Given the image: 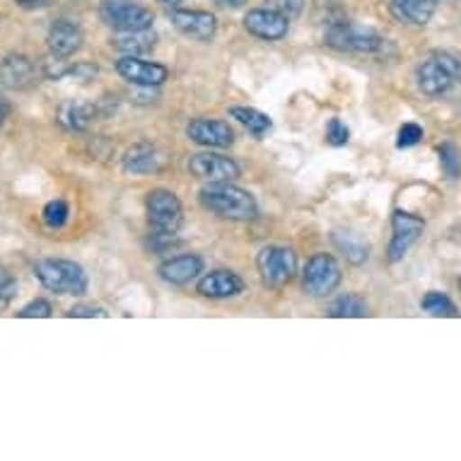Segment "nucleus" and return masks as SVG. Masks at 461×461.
<instances>
[{
  "mask_svg": "<svg viewBox=\"0 0 461 461\" xmlns=\"http://www.w3.org/2000/svg\"><path fill=\"white\" fill-rule=\"evenodd\" d=\"M198 198H201L203 208H208V211L225 220L247 222V220H254L258 215L257 198L251 196L247 189H240V186L230 182L205 186V189H201Z\"/></svg>",
  "mask_w": 461,
  "mask_h": 461,
  "instance_id": "obj_1",
  "label": "nucleus"
},
{
  "mask_svg": "<svg viewBox=\"0 0 461 461\" xmlns=\"http://www.w3.org/2000/svg\"><path fill=\"white\" fill-rule=\"evenodd\" d=\"M34 276L56 295L80 297L87 293V273L83 266L68 258H41L34 264Z\"/></svg>",
  "mask_w": 461,
  "mask_h": 461,
  "instance_id": "obj_2",
  "label": "nucleus"
},
{
  "mask_svg": "<svg viewBox=\"0 0 461 461\" xmlns=\"http://www.w3.org/2000/svg\"><path fill=\"white\" fill-rule=\"evenodd\" d=\"M99 17L106 27L116 32L150 30L152 23H155L152 10L136 3V0H102Z\"/></svg>",
  "mask_w": 461,
  "mask_h": 461,
  "instance_id": "obj_3",
  "label": "nucleus"
},
{
  "mask_svg": "<svg viewBox=\"0 0 461 461\" xmlns=\"http://www.w3.org/2000/svg\"><path fill=\"white\" fill-rule=\"evenodd\" d=\"M461 76L459 61L449 56V53H432L428 61H423L418 66V87L430 95V97H438V95H445L449 87H452Z\"/></svg>",
  "mask_w": 461,
  "mask_h": 461,
  "instance_id": "obj_4",
  "label": "nucleus"
},
{
  "mask_svg": "<svg viewBox=\"0 0 461 461\" xmlns=\"http://www.w3.org/2000/svg\"><path fill=\"white\" fill-rule=\"evenodd\" d=\"M145 211L155 235H176V230L184 222L182 201L167 189L150 191L145 198Z\"/></svg>",
  "mask_w": 461,
  "mask_h": 461,
  "instance_id": "obj_5",
  "label": "nucleus"
},
{
  "mask_svg": "<svg viewBox=\"0 0 461 461\" xmlns=\"http://www.w3.org/2000/svg\"><path fill=\"white\" fill-rule=\"evenodd\" d=\"M257 268L261 276V283L271 290H283V287L295 278L297 257L295 251L287 247H264L257 257Z\"/></svg>",
  "mask_w": 461,
  "mask_h": 461,
  "instance_id": "obj_6",
  "label": "nucleus"
},
{
  "mask_svg": "<svg viewBox=\"0 0 461 461\" xmlns=\"http://www.w3.org/2000/svg\"><path fill=\"white\" fill-rule=\"evenodd\" d=\"M324 39L331 49L350 53H377L386 44L377 32L365 30V27H357V24L350 23H331Z\"/></svg>",
  "mask_w": 461,
  "mask_h": 461,
  "instance_id": "obj_7",
  "label": "nucleus"
},
{
  "mask_svg": "<svg viewBox=\"0 0 461 461\" xmlns=\"http://www.w3.org/2000/svg\"><path fill=\"white\" fill-rule=\"evenodd\" d=\"M304 293L312 297L331 295L340 285V266L331 254H314L307 261L303 276Z\"/></svg>",
  "mask_w": 461,
  "mask_h": 461,
  "instance_id": "obj_8",
  "label": "nucleus"
},
{
  "mask_svg": "<svg viewBox=\"0 0 461 461\" xmlns=\"http://www.w3.org/2000/svg\"><path fill=\"white\" fill-rule=\"evenodd\" d=\"M425 222L416 215L403 211H393L392 215V244H389V264H396L409 254V249L420 240Z\"/></svg>",
  "mask_w": 461,
  "mask_h": 461,
  "instance_id": "obj_9",
  "label": "nucleus"
},
{
  "mask_svg": "<svg viewBox=\"0 0 461 461\" xmlns=\"http://www.w3.org/2000/svg\"><path fill=\"white\" fill-rule=\"evenodd\" d=\"M189 172L196 179L203 182L218 184V182H235L240 176V165L235 159L225 158V155H215V152H198L191 155Z\"/></svg>",
  "mask_w": 461,
  "mask_h": 461,
  "instance_id": "obj_10",
  "label": "nucleus"
},
{
  "mask_svg": "<svg viewBox=\"0 0 461 461\" xmlns=\"http://www.w3.org/2000/svg\"><path fill=\"white\" fill-rule=\"evenodd\" d=\"M287 27L290 20L273 8H257L244 15V30L264 41H280L287 34Z\"/></svg>",
  "mask_w": 461,
  "mask_h": 461,
  "instance_id": "obj_11",
  "label": "nucleus"
},
{
  "mask_svg": "<svg viewBox=\"0 0 461 461\" xmlns=\"http://www.w3.org/2000/svg\"><path fill=\"white\" fill-rule=\"evenodd\" d=\"M116 73L129 80V83L138 85V87H158L169 77V70L159 63L140 61L138 56H122L116 61Z\"/></svg>",
  "mask_w": 461,
  "mask_h": 461,
  "instance_id": "obj_12",
  "label": "nucleus"
},
{
  "mask_svg": "<svg viewBox=\"0 0 461 461\" xmlns=\"http://www.w3.org/2000/svg\"><path fill=\"white\" fill-rule=\"evenodd\" d=\"M172 24L176 30L198 41H211L218 32V20L205 10H175L172 13Z\"/></svg>",
  "mask_w": 461,
  "mask_h": 461,
  "instance_id": "obj_13",
  "label": "nucleus"
},
{
  "mask_svg": "<svg viewBox=\"0 0 461 461\" xmlns=\"http://www.w3.org/2000/svg\"><path fill=\"white\" fill-rule=\"evenodd\" d=\"M186 136L198 145L205 148H230L235 143V131L230 129V123L218 122V119H196L189 123Z\"/></svg>",
  "mask_w": 461,
  "mask_h": 461,
  "instance_id": "obj_14",
  "label": "nucleus"
},
{
  "mask_svg": "<svg viewBox=\"0 0 461 461\" xmlns=\"http://www.w3.org/2000/svg\"><path fill=\"white\" fill-rule=\"evenodd\" d=\"M123 172L126 175H158L167 165V158L150 143H138L123 155Z\"/></svg>",
  "mask_w": 461,
  "mask_h": 461,
  "instance_id": "obj_15",
  "label": "nucleus"
},
{
  "mask_svg": "<svg viewBox=\"0 0 461 461\" xmlns=\"http://www.w3.org/2000/svg\"><path fill=\"white\" fill-rule=\"evenodd\" d=\"M46 44H49V51L51 56H59V59H70L73 53L83 46V32L76 23H68V20H59V23L51 24L49 30V37H46Z\"/></svg>",
  "mask_w": 461,
  "mask_h": 461,
  "instance_id": "obj_16",
  "label": "nucleus"
},
{
  "mask_svg": "<svg viewBox=\"0 0 461 461\" xmlns=\"http://www.w3.org/2000/svg\"><path fill=\"white\" fill-rule=\"evenodd\" d=\"M244 290V280L232 271H211L198 280V293L211 300L237 297Z\"/></svg>",
  "mask_w": 461,
  "mask_h": 461,
  "instance_id": "obj_17",
  "label": "nucleus"
},
{
  "mask_svg": "<svg viewBox=\"0 0 461 461\" xmlns=\"http://www.w3.org/2000/svg\"><path fill=\"white\" fill-rule=\"evenodd\" d=\"M203 271V258L196 254H182V257L167 258L165 264H159V278L169 285H186Z\"/></svg>",
  "mask_w": 461,
  "mask_h": 461,
  "instance_id": "obj_18",
  "label": "nucleus"
},
{
  "mask_svg": "<svg viewBox=\"0 0 461 461\" xmlns=\"http://www.w3.org/2000/svg\"><path fill=\"white\" fill-rule=\"evenodd\" d=\"M34 76H37V68L34 63L23 56V53H10L0 63V83L10 87V90H24L34 83Z\"/></svg>",
  "mask_w": 461,
  "mask_h": 461,
  "instance_id": "obj_19",
  "label": "nucleus"
},
{
  "mask_svg": "<svg viewBox=\"0 0 461 461\" xmlns=\"http://www.w3.org/2000/svg\"><path fill=\"white\" fill-rule=\"evenodd\" d=\"M438 3L435 0H389V13L399 23L413 24V27H425L435 15Z\"/></svg>",
  "mask_w": 461,
  "mask_h": 461,
  "instance_id": "obj_20",
  "label": "nucleus"
},
{
  "mask_svg": "<svg viewBox=\"0 0 461 461\" xmlns=\"http://www.w3.org/2000/svg\"><path fill=\"white\" fill-rule=\"evenodd\" d=\"M99 116V109L95 104H85V102H66L59 109L56 119L66 131H85L95 119Z\"/></svg>",
  "mask_w": 461,
  "mask_h": 461,
  "instance_id": "obj_21",
  "label": "nucleus"
},
{
  "mask_svg": "<svg viewBox=\"0 0 461 461\" xmlns=\"http://www.w3.org/2000/svg\"><path fill=\"white\" fill-rule=\"evenodd\" d=\"M158 41V34L150 30H138V32H122L119 37L113 39V49L122 51L123 56H140L148 53Z\"/></svg>",
  "mask_w": 461,
  "mask_h": 461,
  "instance_id": "obj_22",
  "label": "nucleus"
},
{
  "mask_svg": "<svg viewBox=\"0 0 461 461\" xmlns=\"http://www.w3.org/2000/svg\"><path fill=\"white\" fill-rule=\"evenodd\" d=\"M367 303H365L360 295H353V293H346V295L336 297L331 304H329V317L333 319H360L367 317Z\"/></svg>",
  "mask_w": 461,
  "mask_h": 461,
  "instance_id": "obj_23",
  "label": "nucleus"
},
{
  "mask_svg": "<svg viewBox=\"0 0 461 461\" xmlns=\"http://www.w3.org/2000/svg\"><path fill=\"white\" fill-rule=\"evenodd\" d=\"M230 116L237 119L244 129L249 131V133H254L257 138H261L264 133L271 131V119H268L264 112L251 109V106H232V109H230Z\"/></svg>",
  "mask_w": 461,
  "mask_h": 461,
  "instance_id": "obj_24",
  "label": "nucleus"
},
{
  "mask_svg": "<svg viewBox=\"0 0 461 461\" xmlns=\"http://www.w3.org/2000/svg\"><path fill=\"white\" fill-rule=\"evenodd\" d=\"M333 244L339 247V251L346 254L350 264H365L367 257H370V247L360 240L357 235H350V232H333Z\"/></svg>",
  "mask_w": 461,
  "mask_h": 461,
  "instance_id": "obj_25",
  "label": "nucleus"
},
{
  "mask_svg": "<svg viewBox=\"0 0 461 461\" xmlns=\"http://www.w3.org/2000/svg\"><path fill=\"white\" fill-rule=\"evenodd\" d=\"M420 307H423L428 314H432V317H456V307H454L452 300L447 295H442V293H428V295L423 297Z\"/></svg>",
  "mask_w": 461,
  "mask_h": 461,
  "instance_id": "obj_26",
  "label": "nucleus"
},
{
  "mask_svg": "<svg viewBox=\"0 0 461 461\" xmlns=\"http://www.w3.org/2000/svg\"><path fill=\"white\" fill-rule=\"evenodd\" d=\"M68 215H70L68 203L61 201V198L49 201V203L44 205V212H41V218H44V222L51 227V230H59V227L66 225V222H68Z\"/></svg>",
  "mask_w": 461,
  "mask_h": 461,
  "instance_id": "obj_27",
  "label": "nucleus"
},
{
  "mask_svg": "<svg viewBox=\"0 0 461 461\" xmlns=\"http://www.w3.org/2000/svg\"><path fill=\"white\" fill-rule=\"evenodd\" d=\"M17 295V280L10 276L5 266H0V312L8 310V304L13 303V297Z\"/></svg>",
  "mask_w": 461,
  "mask_h": 461,
  "instance_id": "obj_28",
  "label": "nucleus"
},
{
  "mask_svg": "<svg viewBox=\"0 0 461 461\" xmlns=\"http://www.w3.org/2000/svg\"><path fill=\"white\" fill-rule=\"evenodd\" d=\"M439 159H442V169L447 172V176L456 179L461 172V155L454 145H442L439 148Z\"/></svg>",
  "mask_w": 461,
  "mask_h": 461,
  "instance_id": "obj_29",
  "label": "nucleus"
},
{
  "mask_svg": "<svg viewBox=\"0 0 461 461\" xmlns=\"http://www.w3.org/2000/svg\"><path fill=\"white\" fill-rule=\"evenodd\" d=\"M348 140H350L348 126L340 122V119H331L329 126H326V143L333 145V148H340V145H346Z\"/></svg>",
  "mask_w": 461,
  "mask_h": 461,
  "instance_id": "obj_30",
  "label": "nucleus"
},
{
  "mask_svg": "<svg viewBox=\"0 0 461 461\" xmlns=\"http://www.w3.org/2000/svg\"><path fill=\"white\" fill-rule=\"evenodd\" d=\"M420 138H423V129L418 126V123H403L399 131V138H396V145L399 148H413V145L420 143Z\"/></svg>",
  "mask_w": 461,
  "mask_h": 461,
  "instance_id": "obj_31",
  "label": "nucleus"
},
{
  "mask_svg": "<svg viewBox=\"0 0 461 461\" xmlns=\"http://www.w3.org/2000/svg\"><path fill=\"white\" fill-rule=\"evenodd\" d=\"M51 303H46V300H32L30 304H24L23 310L17 312V317L23 319H46L51 317Z\"/></svg>",
  "mask_w": 461,
  "mask_h": 461,
  "instance_id": "obj_32",
  "label": "nucleus"
},
{
  "mask_svg": "<svg viewBox=\"0 0 461 461\" xmlns=\"http://www.w3.org/2000/svg\"><path fill=\"white\" fill-rule=\"evenodd\" d=\"M271 3H273V10L283 13L287 20H293V17L300 15L304 8V0H271Z\"/></svg>",
  "mask_w": 461,
  "mask_h": 461,
  "instance_id": "obj_33",
  "label": "nucleus"
},
{
  "mask_svg": "<svg viewBox=\"0 0 461 461\" xmlns=\"http://www.w3.org/2000/svg\"><path fill=\"white\" fill-rule=\"evenodd\" d=\"M68 317H73V319H95V317L104 319V317H109V314H106L102 307H97V304H76V307L68 312Z\"/></svg>",
  "mask_w": 461,
  "mask_h": 461,
  "instance_id": "obj_34",
  "label": "nucleus"
},
{
  "mask_svg": "<svg viewBox=\"0 0 461 461\" xmlns=\"http://www.w3.org/2000/svg\"><path fill=\"white\" fill-rule=\"evenodd\" d=\"M70 76L80 77V80H90L92 76H97V68L90 66V63H80V66H76V68H70Z\"/></svg>",
  "mask_w": 461,
  "mask_h": 461,
  "instance_id": "obj_35",
  "label": "nucleus"
},
{
  "mask_svg": "<svg viewBox=\"0 0 461 461\" xmlns=\"http://www.w3.org/2000/svg\"><path fill=\"white\" fill-rule=\"evenodd\" d=\"M218 5H222V8H242L247 0H215Z\"/></svg>",
  "mask_w": 461,
  "mask_h": 461,
  "instance_id": "obj_36",
  "label": "nucleus"
},
{
  "mask_svg": "<svg viewBox=\"0 0 461 461\" xmlns=\"http://www.w3.org/2000/svg\"><path fill=\"white\" fill-rule=\"evenodd\" d=\"M5 119H8V104H5V99L0 97V126L5 123Z\"/></svg>",
  "mask_w": 461,
  "mask_h": 461,
  "instance_id": "obj_37",
  "label": "nucleus"
},
{
  "mask_svg": "<svg viewBox=\"0 0 461 461\" xmlns=\"http://www.w3.org/2000/svg\"><path fill=\"white\" fill-rule=\"evenodd\" d=\"M17 3H20V5H39L41 0H17Z\"/></svg>",
  "mask_w": 461,
  "mask_h": 461,
  "instance_id": "obj_38",
  "label": "nucleus"
},
{
  "mask_svg": "<svg viewBox=\"0 0 461 461\" xmlns=\"http://www.w3.org/2000/svg\"><path fill=\"white\" fill-rule=\"evenodd\" d=\"M159 3H165V5H179L184 0H159Z\"/></svg>",
  "mask_w": 461,
  "mask_h": 461,
  "instance_id": "obj_39",
  "label": "nucleus"
},
{
  "mask_svg": "<svg viewBox=\"0 0 461 461\" xmlns=\"http://www.w3.org/2000/svg\"><path fill=\"white\" fill-rule=\"evenodd\" d=\"M459 285H461V283H459Z\"/></svg>",
  "mask_w": 461,
  "mask_h": 461,
  "instance_id": "obj_40",
  "label": "nucleus"
}]
</instances>
